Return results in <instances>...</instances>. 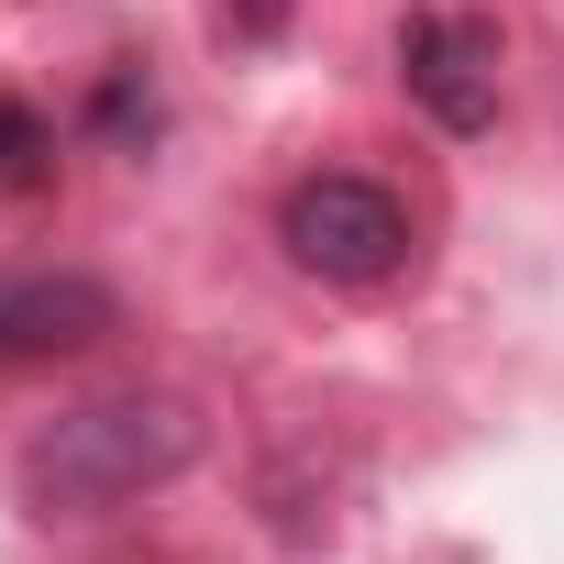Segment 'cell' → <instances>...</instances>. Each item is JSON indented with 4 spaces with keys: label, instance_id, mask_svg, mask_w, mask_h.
<instances>
[{
    "label": "cell",
    "instance_id": "7",
    "mask_svg": "<svg viewBox=\"0 0 564 564\" xmlns=\"http://www.w3.org/2000/svg\"><path fill=\"white\" fill-rule=\"evenodd\" d=\"M289 12H300V0H221V34L232 45H265V34H289Z\"/></svg>",
    "mask_w": 564,
    "mask_h": 564
},
{
    "label": "cell",
    "instance_id": "6",
    "mask_svg": "<svg viewBox=\"0 0 564 564\" xmlns=\"http://www.w3.org/2000/svg\"><path fill=\"white\" fill-rule=\"evenodd\" d=\"M89 122H100V133H111V144H122V155H144V144H155V122H166V111H155V89H144V67H111V78H100V89H89Z\"/></svg>",
    "mask_w": 564,
    "mask_h": 564
},
{
    "label": "cell",
    "instance_id": "5",
    "mask_svg": "<svg viewBox=\"0 0 564 564\" xmlns=\"http://www.w3.org/2000/svg\"><path fill=\"white\" fill-rule=\"evenodd\" d=\"M45 188H56V122L0 89V199H45Z\"/></svg>",
    "mask_w": 564,
    "mask_h": 564
},
{
    "label": "cell",
    "instance_id": "1",
    "mask_svg": "<svg viewBox=\"0 0 564 564\" xmlns=\"http://www.w3.org/2000/svg\"><path fill=\"white\" fill-rule=\"evenodd\" d=\"M210 421L177 399V388H122V399H78L56 410L23 454H12V498L34 520H111L155 487H177L199 465Z\"/></svg>",
    "mask_w": 564,
    "mask_h": 564
},
{
    "label": "cell",
    "instance_id": "3",
    "mask_svg": "<svg viewBox=\"0 0 564 564\" xmlns=\"http://www.w3.org/2000/svg\"><path fill=\"white\" fill-rule=\"evenodd\" d=\"M399 89H410V111L432 133L476 144L498 122V23H476V12H410L399 23Z\"/></svg>",
    "mask_w": 564,
    "mask_h": 564
},
{
    "label": "cell",
    "instance_id": "4",
    "mask_svg": "<svg viewBox=\"0 0 564 564\" xmlns=\"http://www.w3.org/2000/svg\"><path fill=\"white\" fill-rule=\"evenodd\" d=\"M122 333V289L89 265H0V366L89 355Z\"/></svg>",
    "mask_w": 564,
    "mask_h": 564
},
{
    "label": "cell",
    "instance_id": "2",
    "mask_svg": "<svg viewBox=\"0 0 564 564\" xmlns=\"http://www.w3.org/2000/svg\"><path fill=\"white\" fill-rule=\"evenodd\" d=\"M276 243H289L300 276H322V289H388V276L421 254L410 232V199L366 166H311L289 177V199H276Z\"/></svg>",
    "mask_w": 564,
    "mask_h": 564
}]
</instances>
